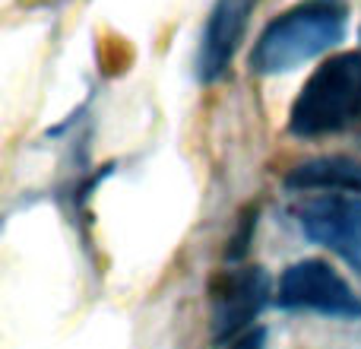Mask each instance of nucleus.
<instances>
[{
    "label": "nucleus",
    "instance_id": "obj_6",
    "mask_svg": "<svg viewBox=\"0 0 361 349\" xmlns=\"http://www.w3.org/2000/svg\"><path fill=\"white\" fill-rule=\"evenodd\" d=\"M257 0H216L206 16L203 35H200L197 76L203 83H216L228 73L231 57L241 48V38L247 32V19L254 13Z\"/></svg>",
    "mask_w": 361,
    "mask_h": 349
},
{
    "label": "nucleus",
    "instance_id": "obj_8",
    "mask_svg": "<svg viewBox=\"0 0 361 349\" xmlns=\"http://www.w3.org/2000/svg\"><path fill=\"white\" fill-rule=\"evenodd\" d=\"M263 343H267V333L250 331V333H244V337H238L235 343H228V349H263Z\"/></svg>",
    "mask_w": 361,
    "mask_h": 349
},
{
    "label": "nucleus",
    "instance_id": "obj_5",
    "mask_svg": "<svg viewBox=\"0 0 361 349\" xmlns=\"http://www.w3.org/2000/svg\"><path fill=\"white\" fill-rule=\"evenodd\" d=\"M269 299V276L263 267L231 270L212 289V337L216 343H235L250 333L247 327L257 321Z\"/></svg>",
    "mask_w": 361,
    "mask_h": 349
},
{
    "label": "nucleus",
    "instance_id": "obj_3",
    "mask_svg": "<svg viewBox=\"0 0 361 349\" xmlns=\"http://www.w3.org/2000/svg\"><path fill=\"white\" fill-rule=\"evenodd\" d=\"M276 302L286 312H314L326 318H361V299L355 289L324 261H298L282 273Z\"/></svg>",
    "mask_w": 361,
    "mask_h": 349
},
{
    "label": "nucleus",
    "instance_id": "obj_7",
    "mask_svg": "<svg viewBox=\"0 0 361 349\" xmlns=\"http://www.w3.org/2000/svg\"><path fill=\"white\" fill-rule=\"evenodd\" d=\"M286 184L295 191H330L361 194V162L349 156H317L298 162L286 174Z\"/></svg>",
    "mask_w": 361,
    "mask_h": 349
},
{
    "label": "nucleus",
    "instance_id": "obj_4",
    "mask_svg": "<svg viewBox=\"0 0 361 349\" xmlns=\"http://www.w3.org/2000/svg\"><path fill=\"white\" fill-rule=\"evenodd\" d=\"M295 216L311 242L330 248L361 273V197H345V194L311 197L295 210Z\"/></svg>",
    "mask_w": 361,
    "mask_h": 349
},
{
    "label": "nucleus",
    "instance_id": "obj_1",
    "mask_svg": "<svg viewBox=\"0 0 361 349\" xmlns=\"http://www.w3.org/2000/svg\"><path fill=\"white\" fill-rule=\"evenodd\" d=\"M345 23V0H301L260 32L250 51V70L260 76L288 73L343 42Z\"/></svg>",
    "mask_w": 361,
    "mask_h": 349
},
{
    "label": "nucleus",
    "instance_id": "obj_2",
    "mask_svg": "<svg viewBox=\"0 0 361 349\" xmlns=\"http://www.w3.org/2000/svg\"><path fill=\"white\" fill-rule=\"evenodd\" d=\"M361 121V54L345 51L324 61L301 86L288 112L295 137H330Z\"/></svg>",
    "mask_w": 361,
    "mask_h": 349
}]
</instances>
